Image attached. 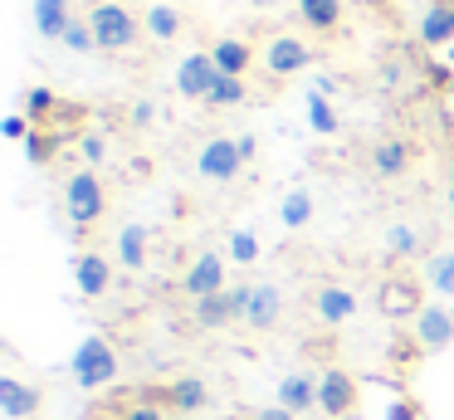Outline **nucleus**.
<instances>
[{
    "label": "nucleus",
    "instance_id": "obj_1",
    "mask_svg": "<svg viewBox=\"0 0 454 420\" xmlns=\"http://www.w3.org/2000/svg\"><path fill=\"white\" fill-rule=\"evenodd\" d=\"M89 25H93V39H98L103 54H128V49H137V39H142L137 15H132L122 0H98V5L89 10Z\"/></svg>",
    "mask_w": 454,
    "mask_h": 420
},
{
    "label": "nucleus",
    "instance_id": "obj_2",
    "mask_svg": "<svg viewBox=\"0 0 454 420\" xmlns=\"http://www.w3.org/2000/svg\"><path fill=\"white\" fill-rule=\"evenodd\" d=\"M74 381H79V391H103L118 381V347H113L103 332H89V337L74 347V361H69Z\"/></svg>",
    "mask_w": 454,
    "mask_h": 420
},
{
    "label": "nucleus",
    "instance_id": "obj_3",
    "mask_svg": "<svg viewBox=\"0 0 454 420\" xmlns=\"http://www.w3.org/2000/svg\"><path fill=\"white\" fill-rule=\"evenodd\" d=\"M103 210H108V195H103V181L83 166V171H74L69 181H64V215H69L74 230H93V225L103 220Z\"/></svg>",
    "mask_w": 454,
    "mask_h": 420
},
{
    "label": "nucleus",
    "instance_id": "obj_4",
    "mask_svg": "<svg viewBox=\"0 0 454 420\" xmlns=\"http://www.w3.org/2000/svg\"><path fill=\"white\" fill-rule=\"evenodd\" d=\"M245 308H249V283H235L225 293H210V298L191 303V322L200 332H215V328H230V322H245Z\"/></svg>",
    "mask_w": 454,
    "mask_h": 420
},
{
    "label": "nucleus",
    "instance_id": "obj_5",
    "mask_svg": "<svg viewBox=\"0 0 454 420\" xmlns=\"http://www.w3.org/2000/svg\"><path fill=\"white\" fill-rule=\"evenodd\" d=\"M376 308L391 322H415L425 308V279H405V273H391V279L376 289Z\"/></svg>",
    "mask_w": 454,
    "mask_h": 420
},
{
    "label": "nucleus",
    "instance_id": "obj_6",
    "mask_svg": "<svg viewBox=\"0 0 454 420\" xmlns=\"http://www.w3.org/2000/svg\"><path fill=\"white\" fill-rule=\"evenodd\" d=\"M356 406H362L356 376L342 367H327L323 376H317V410H323L327 420H347V416H356Z\"/></svg>",
    "mask_w": 454,
    "mask_h": 420
},
{
    "label": "nucleus",
    "instance_id": "obj_7",
    "mask_svg": "<svg viewBox=\"0 0 454 420\" xmlns=\"http://www.w3.org/2000/svg\"><path fill=\"white\" fill-rule=\"evenodd\" d=\"M239 171H245V156H239L235 137H210V142L196 152V176H200V181L225 186V181H235Z\"/></svg>",
    "mask_w": 454,
    "mask_h": 420
},
{
    "label": "nucleus",
    "instance_id": "obj_8",
    "mask_svg": "<svg viewBox=\"0 0 454 420\" xmlns=\"http://www.w3.org/2000/svg\"><path fill=\"white\" fill-rule=\"evenodd\" d=\"M411 337L420 342L425 357H434V352L454 347V308H450V303H425L420 318L411 322Z\"/></svg>",
    "mask_w": 454,
    "mask_h": 420
},
{
    "label": "nucleus",
    "instance_id": "obj_9",
    "mask_svg": "<svg viewBox=\"0 0 454 420\" xmlns=\"http://www.w3.org/2000/svg\"><path fill=\"white\" fill-rule=\"evenodd\" d=\"M259 64L269 68V78H294V74H303V68L313 64V49H308L298 35H274L264 44V54H259Z\"/></svg>",
    "mask_w": 454,
    "mask_h": 420
},
{
    "label": "nucleus",
    "instance_id": "obj_10",
    "mask_svg": "<svg viewBox=\"0 0 454 420\" xmlns=\"http://www.w3.org/2000/svg\"><path fill=\"white\" fill-rule=\"evenodd\" d=\"M181 289H186V298H210V293H225V254L215 250H200L196 259L186 264V273H181Z\"/></svg>",
    "mask_w": 454,
    "mask_h": 420
},
{
    "label": "nucleus",
    "instance_id": "obj_11",
    "mask_svg": "<svg viewBox=\"0 0 454 420\" xmlns=\"http://www.w3.org/2000/svg\"><path fill=\"white\" fill-rule=\"evenodd\" d=\"M215 78H220V68H215V59H210V49H196V54H186L176 64V93L191 98V103H206Z\"/></svg>",
    "mask_w": 454,
    "mask_h": 420
},
{
    "label": "nucleus",
    "instance_id": "obj_12",
    "mask_svg": "<svg viewBox=\"0 0 454 420\" xmlns=\"http://www.w3.org/2000/svg\"><path fill=\"white\" fill-rule=\"evenodd\" d=\"M284 318V293L274 283H249V308H245V328L249 332H274Z\"/></svg>",
    "mask_w": 454,
    "mask_h": 420
},
{
    "label": "nucleus",
    "instance_id": "obj_13",
    "mask_svg": "<svg viewBox=\"0 0 454 420\" xmlns=\"http://www.w3.org/2000/svg\"><path fill=\"white\" fill-rule=\"evenodd\" d=\"M74 283H79L83 298H103V293L113 289V259L98 250H83L79 259H74Z\"/></svg>",
    "mask_w": 454,
    "mask_h": 420
},
{
    "label": "nucleus",
    "instance_id": "obj_14",
    "mask_svg": "<svg viewBox=\"0 0 454 420\" xmlns=\"http://www.w3.org/2000/svg\"><path fill=\"white\" fill-rule=\"evenodd\" d=\"M40 406H44L40 386H25L20 376H0V416L5 420H30L40 416Z\"/></svg>",
    "mask_w": 454,
    "mask_h": 420
},
{
    "label": "nucleus",
    "instance_id": "obj_15",
    "mask_svg": "<svg viewBox=\"0 0 454 420\" xmlns=\"http://www.w3.org/2000/svg\"><path fill=\"white\" fill-rule=\"evenodd\" d=\"M313 313H317V322H323V328H342V322L356 318V293L342 289V283H323V289H317V298H313Z\"/></svg>",
    "mask_w": 454,
    "mask_h": 420
},
{
    "label": "nucleus",
    "instance_id": "obj_16",
    "mask_svg": "<svg viewBox=\"0 0 454 420\" xmlns=\"http://www.w3.org/2000/svg\"><path fill=\"white\" fill-rule=\"evenodd\" d=\"M274 406L294 410V416L317 410V376H308V371H288V376L278 381V391H274Z\"/></svg>",
    "mask_w": 454,
    "mask_h": 420
},
{
    "label": "nucleus",
    "instance_id": "obj_17",
    "mask_svg": "<svg viewBox=\"0 0 454 420\" xmlns=\"http://www.w3.org/2000/svg\"><path fill=\"white\" fill-rule=\"evenodd\" d=\"M411 142L405 137H381V142L372 147V171L381 176V181H395V176L411 171Z\"/></svg>",
    "mask_w": 454,
    "mask_h": 420
},
{
    "label": "nucleus",
    "instance_id": "obj_18",
    "mask_svg": "<svg viewBox=\"0 0 454 420\" xmlns=\"http://www.w3.org/2000/svg\"><path fill=\"white\" fill-rule=\"evenodd\" d=\"M210 59H215V68L220 74H230V78H245L249 74V64H254V44L249 39H239V35H225V39H215L210 44Z\"/></svg>",
    "mask_w": 454,
    "mask_h": 420
},
{
    "label": "nucleus",
    "instance_id": "obj_19",
    "mask_svg": "<svg viewBox=\"0 0 454 420\" xmlns=\"http://www.w3.org/2000/svg\"><path fill=\"white\" fill-rule=\"evenodd\" d=\"M420 44H425V49L454 44V5H444V0H430V10L420 15Z\"/></svg>",
    "mask_w": 454,
    "mask_h": 420
},
{
    "label": "nucleus",
    "instance_id": "obj_20",
    "mask_svg": "<svg viewBox=\"0 0 454 420\" xmlns=\"http://www.w3.org/2000/svg\"><path fill=\"white\" fill-rule=\"evenodd\" d=\"M152 254V230L147 225H122L118 230V264L122 269H147Z\"/></svg>",
    "mask_w": 454,
    "mask_h": 420
},
{
    "label": "nucleus",
    "instance_id": "obj_21",
    "mask_svg": "<svg viewBox=\"0 0 454 420\" xmlns=\"http://www.w3.org/2000/svg\"><path fill=\"white\" fill-rule=\"evenodd\" d=\"M69 25H74L69 0H35V29H40V39H64Z\"/></svg>",
    "mask_w": 454,
    "mask_h": 420
},
{
    "label": "nucleus",
    "instance_id": "obj_22",
    "mask_svg": "<svg viewBox=\"0 0 454 420\" xmlns=\"http://www.w3.org/2000/svg\"><path fill=\"white\" fill-rule=\"evenodd\" d=\"M167 386H171V410H181V416H196V410L210 406V386L200 376H176Z\"/></svg>",
    "mask_w": 454,
    "mask_h": 420
},
{
    "label": "nucleus",
    "instance_id": "obj_23",
    "mask_svg": "<svg viewBox=\"0 0 454 420\" xmlns=\"http://www.w3.org/2000/svg\"><path fill=\"white\" fill-rule=\"evenodd\" d=\"M425 289L430 293H440L444 303H454V250H440V254H430L425 259Z\"/></svg>",
    "mask_w": 454,
    "mask_h": 420
},
{
    "label": "nucleus",
    "instance_id": "obj_24",
    "mask_svg": "<svg viewBox=\"0 0 454 420\" xmlns=\"http://www.w3.org/2000/svg\"><path fill=\"white\" fill-rule=\"evenodd\" d=\"M298 20L317 35H333L342 25V0H298Z\"/></svg>",
    "mask_w": 454,
    "mask_h": 420
},
{
    "label": "nucleus",
    "instance_id": "obj_25",
    "mask_svg": "<svg viewBox=\"0 0 454 420\" xmlns=\"http://www.w3.org/2000/svg\"><path fill=\"white\" fill-rule=\"evenodd\" d=\"M142 29H147V39H157V44H171V39L181 35V10L176 5H147V15H142Z\"/></svg>",
    "mask_w": 454,
    "mask_h": 420
},
{
    "label": "nucleus",
    "instance_id": "obj_26",
    "mask_svg": "<svg viewBox=\"0 0 454 420\" xmlns=\"http://www.w3.org/2000/svg\"><path fill=\"white\" fill-rule=\"evenodd\" d=\"M313 191H288L284 205H278V220H284V230H303L308 220H313Z\"/></svg>",
    "mask_w": 454,
    "mask_h": 420
},
{
    "label": "nucleus",
    "instance_id": "obj_27",
    "mask_svg": "<svg viewBox=\"0 0 454 420\" xmlns=\"http://www.w3.org/2000/svg\"><path fill=\"white\" fill-rule=\"evenodd\" d=\"M386 254L391 259H411V254H420V230L415 225H386Z\"/></svg>",
    "mask_w": 454,
    "mask_h": 420
},
{
    "label": "nucleus",
    "instance_id": "obj_28",
    "mask_svg": "<svg viewBox=\"0 0 454 420\" xmlns=\"http://www.w3.org/2000/svg\"><path fill=\"white\" fill-rule=\"evenodd\" d=\"M308 127H313L317 137H333L337 127V107H333V98H323V93H308Z\"/></svg>",
    "mask_w": 454,
    "mask_h": 420
},
{
    "label": "nucleus",
    "instance_id": "obj_29",
    "mask_svg": "<svg viewBox=\"0 0 454 420\" xmlns=\"http://www.w3.org/2000/svg\"><path fill=\"white\" fill-rule=\"evenodd\" d=\"M245 98H249L245 78H230V74H220V78H215V88H210V98H206V107H239Z\"/></svg>",
    "mask_w": 454,
    "mask_h": 420
},
{
    "label": "nucleus",
    "instance_id": "obj_30",
    "mask_svg": "<svg viewBox=\"0 0 454 420\" xmlns=\"http://www.w3.org/2000/svg\"><path fill=\"white\" fill-rule=\"evenodd\" d=\"M386 357H391V367H395V371H411L415 361L425 357V352H420V342H415L411 332H395L391 347H386Z\"/></svg>",
    "mask_w": 454,
    "mask_h": 420
},
{
    "label": "nucleus",
    "instance_id": "obj_31",
    "mask_svg": "<svg viewBox=\"0 0 454 420\" xmlns=\"http://www.w3.org/2000/svg\"><path fill=\"white\" fill-rule=\"evenodd\" d=\"M59 142H64V137L59 132H50V127H35V132H30V142H25V152H30V162H54V152H59Z\"/></svg>",
    "mask_w": 454,
    "mask_h": 420
},
{
    "label": "nucleus",
    "instance_id": "obj_32",
    "mask_svg": "<svg viewBox=\"0 0 454 420\" xmlns=\"http://www.w3.org/2000/svg\"><path fill=\"white\" fill-rule=\"evenodd\" d=\"M59 44H64V49H74V54H93V49H98V39H93V25H89V20L74 15V25L64 29Z\"/></svg>",
    "mask_w": 454,
    "mask_h": 420
},
{
    "label": "nucleus",
    "instance_id": "obj_33",
    "mask_svg": "<svg viewBox=\"0 0 454 420\" xmlns=\"http://www.w3.org/2000/svg\"><path fill=\"white\" fill-rule=\"evenodd\" d=\"M225 250H230V259H235V264H254V259H259V240H254V230H230Z\"/></svg>",
    "mask_w": 454,
    "mask_h": 420
},
{
    "label": "nucleus",
    "instance_id": "obj_34",
    "mask_svg": "<svg viewBox=\"0 0 454 420\" xmlns=\"http://www.w3.org/2000/svg\"><path fill=\"white\" fill-rule=\"evenodd\" d=\"M113 420H167V410H161V406H147V400L132 396V400H128V406H122Z\"/></svg>",
    "mask_w": 454,
    "mask_h": 420
},
{
    "label": "nucleus",
    "instance_id": "obj_35",
    "mask_svg": "<svg viewBox=\"0 0 454 420\" xmlns=\"http://www.w3.org/2000/svg\"><path fill=\"white\" fill-rule=\"evenodd\" d=\"M79 152H83V162H89V166H98L103 156H108V142H103V132H83V137H79Z\"/></svg>",
    "mask_w": 454,
    "mask_h": 420
},
{
    "label": "nucleus",
    "instance_id": "obj_36",
    "mask_svg": "<svg viewBox=\"0 0 454 420\" xmlns=\"http://www.w3.org/2000/svg\"><path fill=\"white\" fill-rule=\"evenodd\" d=\"M30 132H35V123H30L25 113L5 117V137H11V142H30Z\"/></svg>",
    "mask_w": 454,
    "mask_h": 420
},
{
    "label": "nucleus",
    "instance_id": "obj_37",
    "mask_svg": "<svg viewBox=\"0 0 454 420\" xmlns=\"http://www.w3.org/2000/svg\"><path fill=\"white\" fill-rule=\"evenodd\" d=\"M157 123V103H152V98H137V103H132V127H152Z\"/></svg>",
    "mask_w": 454,
    "mask_h": 420
},
{
    "label": "nucleus",
    "instance_id": "obj_38",
    "mask_svg": "<svg viewBox=\"0 0 454 420\" xmlns=\"http://www.w3.org/2000/svg\"><path fill=\"white\" fill-rule=\"evenodd\" d=\"M386 420H420V406H415V400H391V406H386Z\"/></svg>",
    "mask_w": 454,
    "mask_h": 420
},
{
    "label": "nucleus",
    "instance_id": "obj_39",
    "mask_svg": "<svg viewBox=\"0 0 454 420\" xmlns=\"http://www.w3.org/2000/svg\"><path fill=\"white\" fill-rule=\"evenodd\" d=\"M249 420H298L294 410H284V406H264V410H254Z\"/></svg>",
    "mask_w": 454,
    "mask_h": 420
},
{
    "label": "nucleus",
    "instance_id": "obj_40",
    "mask_svg": "<svg viewBox=\"0 0 454 420\" xmlns=\"http://www.w3.org/2000/svg\"><path fill=\"white\" fill-rule=\"evenodd\" d=\"M235 142H239V156H245V162H249V156L259 152V142H254V137H249V132H245V137H235Z\"/></svg>",
    "mask_w": 454,
    "mask_h": 420
},
{
    "label": "nucleus",
    "instance_id": "obj_41",
    "mask_svg": "<svg viewBox=\"0 0 454 420\" xmlns=\"http://www.w3.org/2000/svg\"><path fill=\"white\" fill-rule=\"evenodd\" d=\"M450 195H454V162H450Z\"/></svg>",
    "mask_w": 454,
    "mask_h": 420
},
{
    "label": "nucleus",
    "instance_id": "obj_42",
    "mask_svg": "<svg viewBox=\"0 0 454 420\" xmlns=\"http://www.w3.org/2000/svg\"><path fill=\"white\" fill-rule=\"evenodd\" d=\"M450 68H454V49H450Z\"/></svg>",
    "mask_w": 454,
    "mask_h": 420
},
{
    "label": "nucleus",
    "instance_id": "obj_43",
    "mask_svg": "<svg viewBox=\"0 0 454 420\" xmlns=\"http://www.w3.org/2000/svg\"><path fill=\"white\" fill-rule=\"evenodd\" d=\"M444 5H454V0H444Z\"/></svg>",
    "mask_w": 454,
    "mask_h": 420
}]
</instances>
